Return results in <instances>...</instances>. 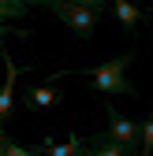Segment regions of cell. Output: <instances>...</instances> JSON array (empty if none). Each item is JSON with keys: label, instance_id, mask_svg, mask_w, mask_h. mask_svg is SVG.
I'll return each instance as SVG.
<instances>
[{"label": "cell", "instance_id": "6da1fadb", "mask_svg": "<svg viewBox=\"0 0 153 156\" xmlns=\"http://www.w3.org/2000/svg\"><path fill=\"white\" fill-rule=\"evenodd\" d=\"M135 60V52H123L108 63H97V67H86L82 74H90V86L97 93H135V86L127 82V63Z\"/></svg>", "mask_w": 153, "mask_h": 156}, {"label": "cell", "instance_id": "7a4b0ae2", "mask_svg": "<svg viewBox=\"0 0 153 156\" xmlns=\"http://www.w3.org/2000/svg\"><path fill=\"white\" fill-rule=\"evenodd\" d=\"M52 11L60 15V23L75 34V37H90L93 26H97V8H86V4H71V0H56Z\"/></svg>", "mask_w": 153, "mask_h": 156}, {"label": "cell", "instance_id": "3957f363", "mask_svg": "<svg viewBox=\"0 0 153 156\" xmlns=\"http://www.w3.org/2000/svg\"><path fill=\"white\" fill-rule=\"evenodd\" d=\"M105 115H108V138L112 141H120L123 149H142V126L135 123V119H123V115L116 112V108H105Z\"/></svg>", "mask_w": 153, "mask_h": 156}, {"label": "cell", "instance_id": "277c9868", "mask_svg": "<svg viewBox=\"0 0 153 156\" xmlns=\"http://www.w3.org/2000/svg\"><path fill=\"white\" fill-rule=\"evenodd\" d=\"M4 67H8V78H4V89H0V123L8 126V119H11V97H15V78L23 74V67L19 63H11V56H4Z\"/></svg>", "mask_w": 153, "mask_h": 156}, {"label": "cell", "instance_id": "5b68a950", "mask_svg": "<svg viewBox=\"0 0 153 156\" xmlns=\"http://www.w3.org/2000/svg\"><path fill=\"white\" fill-rule=\"evenodd\" d=\"M52 104H56L52 86H34V89L23 93V108H30V112H41V108H52Z\"/></svg>", "mask_w": 153, "mask_h": 156}, {"label": "cell", "instance_id": "8992f818", "mask_svg": "<svg viewBox=\"0 0 153 156\" xmlns=\"http://www.w3.org/2000/svg\"><path fill=\"white\" fill-rule=\"evenodd\" d=\"M127 152H131V149H123L120 141H112L108 134H105V138L97 134V138H93V141H90V145H86L79 156H127Z\"/></svg>", "mask_w": 153, "mask_h": 156}, {"label": "cell", "instance_id": "52a82bcc", "mask_svg": "<svg viewBox=\"0 0 153 156\" xmlns=\"http://www.w3.org/2000/svg\"><path fill=\"white\" fill-rule=\"evenodd\" d=\"M41 149H49L52 156H79V152H82V145H79V138H75V134H71V141H60V145H56L52 138H45Z\"/></svg>", "mask_w": 153, "mask_h": 156}, {"label": "cell", "instance_id": "ba28073f", "mask_svg": "<svg viewBox=\"0 0 153 156\" xmlns=\"http://www.w3.org/2000/svg\"><path fill=\"white\" fill-rule=\"evenodd\" d=\"M112 4H116V15H120L123 30H131V34H135V26H138V8L131 4V0H112Z\"/></svg>", "mask_w": 153, "mask_h": 156}, {"label": "cell", "instance_id": "9c48e42d", "mask_svg": "<svg viewBox=\"0 0 153 156\" xmlns=\"http://www.w3.org/2000/svg\"><path fill=\"white\" fill-rule=\"evenodd\" d=\"M138 152H142V156H149V152H153V115L142 123V149H138Z\"/></svg>", "mask_w": 153, "mask_h": 156}, {"label": "cell", "instance_id": "30bf717a", "mask_svg": "<svg viewBox=\"0 0 153 156\" xmlns=\"http://www.w3.org/2000/svg\"><path fill=\"white\" fill-rule=\"evenodd\" d=\"M8 34H15V37H26V30H11L8 23H0V45H4V37ZM0 56H4V48H0Z\"/></svg>", "mask_w": 153, "mask_h": 156}, {"label": "cell", "instance_id": "8fae6325", "mask_svg": "<svg viewBox=\"0 0 153 156\" xmlns=\"http://www.w3.org/2000/svg\"><path fill=\"white\" fill-rule=\"evenodd\" d=\"M4 152H8V156H34L30 149H23V145H11V141H4Z\"/></svg>", "mask_w": 153, "mask_h": 156}, {"label": "cell", "instance_id": "7c38bea8", "mask_svg": "<svg viewBox=\"0 0 153 156\" xmlns=\"http://www.w3.org/2000/svg\"><path fill=\"white\" fill-rule=\"evenodd\" d=\"M71 4H86V8H97V11H101V8H105V0H71Z\"/></svg>", "mask_w": 153, "mask_h": 156}, {"label": "cell", "instance_id": "4fadbf2b", "mask_svg": "<svg viewBox=\"0 0 153 156\" xmlns=\"http://www.w3.org/2000/svg\"><path fill=\"white\" fill-rule=\"evenodd\" d=\"M0 4H11V8H26V0H0Z\"/></svg>", "mask_w": 153, "mask_h": 156}, {"label": "cell", "instance_id": "5bb4252c", "mask_svg": "<svg viewBox=\"0 0 153 156\" xmlns=\"http://www.w3.org/2000/svg\"><path fill=\"white\" fill-rule=\"evenodd\" d=\"M26 4H49V8H52V4H56V0H26Z\"/></svg>", "mask_w": 153, "mask_h": 156}, {"label": "cell", "instance_id": "9a60e30c", "mask_svg": "<svg viewBox=\"0 0 153 156\" xmlns=\"http://www.w3.org/2000/svg\"><path fill=\"white\" fill-rule=\"evenodd\" d=\"M0 156H8V152H4V134H0Z\"/></svg>", "mask_w": 153, "mask_h": 156}, {"label": "cell", "instance_id": "2e32d148", "mask_svg": "<svg viewBox=\"0 0 153 156\" xmlns=\"http://www.w3.org/2000/svg\"><path fill=\"white\" fill-rule=\"evenodd\" d=\"M131 156H142V152H131Z\"/></svg>", "mask_w": 153, "mask_h": 156}, {"label": "cell", "instance_id": "e0dca14e", "mask_svg": "<svg viewBox=\"0 0 153 156\" xmlns=\"http://www.w3.org/2000/svg\"><path fill=\"white\" fill-rule=\"evenodd\" d=\"M34 156H41V152H34Z\"/></svg>", "mask_w": 153, "mask_h": 156}, {"label": "cell", "instance_id": "ac0fdd59", "mask_svg": "<svg viewBox=\"0 0 153 156\" xmlns=\"http://www.w3.org/2000/svg\"><path fill=\"white\" fill-rule=\"evenodd\" d=\"M149 15H153V8H149Z\"/></svg>", "mask_w": 153, "mask_h": 156}]
</instances>
